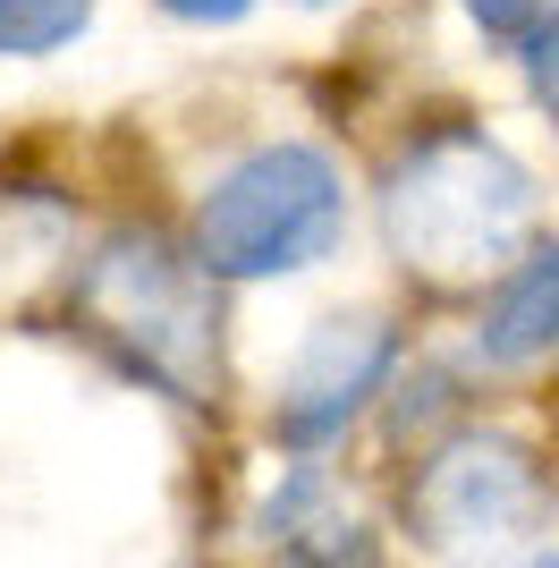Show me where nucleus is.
Here are the masks:
<instances>
[{
  "label": "nucleus",
  "instance_id": "f257e3e1",
  "mask_svg": "<svg viewBox=\"0 0 559 568\" xmlns=\"http://www.w3.org/2000/svg\"><path fill=\"white\" fill-rule=\"evenodd\" d=\"M535 230V170L484 128H433L382 179V237L407 281L484 288Z\"/></svg>",
  "mask_w": 559,
  "mask_h": 568
},
{
  "label": "nucleus",
  "instance_id": "f03ea898",
  "mask_svg": "<svg viewBox=\"0 0 559 568\" xmlns=\"http://www.w3.org/2000/svg\"><path fill=\"white\" fill-rule=\"evenodd\" d=\"M69 323L136 382L204 407L221 382V281L162 230H111L69 281Z\"/></svg>",
  "mask_w": 559,
  "mask_h": 568
},
{
  "label": "nucleus",
  "instance_id": "7ed1b4c3",
  "mask_svg": "<svg viewBox=\"0 0 559 568\" xmlns=\"http://www.w3.org/2000/svg\"><path fill=\"white\" fill-rule=\"evenodd\" d=\"M348 237V179L323 144H255L237 153L195 204V263L212 281H272L305 272Z\"/></svg>",
  "mask_w": 559,
  "mask_h": 568
},
{
  "label": "nucleus",
  "instance_id": "20e7f679",
  "mask_svg": "<svg viewBox=\"0 0 559 568\" xmlns=\"http://www.w3.org/2000/svg\"><path fill=\"white\" fill-rule=\"evenodd\" d=\"M551 518V475L517 433L466 425L441 450H424L416 484H407V526L441 560H484V551L526 544Z\"/></svg>",
  "mask_w": 559,
  "mask_h": 568
},
{
  "label": "nucleus",
  "instance_id": "39448f33",
  "mask_svg": "<svg viewBox=\"0 0 559 568\" xmlns=\"http://www.w3.org/2000/svg\"><path fill=\"white\" fill-rule=\"evenodd\" d=\"M390 365H398L390 314H331V323H314L305 348H297V365L280 374L272 442L280 450H331V442L382 399Z\"/></svg>",
  "mask_w": 559,
  "mask_h": 568
},
{
  "label": "nucleus",
  "instance_id": "423d86ee",
  "mask_svg": "<svg viewBox=\"0 0 559 568\" xmlns=\"http://www.w3.org/2000/svg\"><path fill=\"white\" fill-rule=\"evenodd\" d=\"M475 348L491 365H535L559 348V237L509 255L484 281V314H475Z\"/></svg>",
  "mask_w": 559,
  "mask_h": 568
},
{
  "label": "nucleus",
  "instance_id": "0eeeda50",
  "mask_svg": "<svg viewBox=\"0 0 559 568\" xmlns=\"http://www.w3.org/2000/svg\"><path fill=\"white\" fill-rule=\"evenodd\" d=\"M263 544L280 568H382L373 560V526L348 518V500L331 493L323 467H288V484L263 509Z\"/></svg>",
  "mask_w": 559,
  "mask_h": 568
},
{
  "label": "nucleus",
  "instance_id": "6e6552de",
  "mask_svg": "<svg viewBox=\"0 0 559 568\" xmlns=\"http://www.w3.org/2000/svg\"><path fill=\"white\" fill-rule=\"evenodd\" d=\"M102 0H0V60H51L93 26Z\"/></svg>",
  "mask_w": 559,
  "mask_h": 568
},
{
  "label": "nucleus",
  "instance_id": "1a4fd4ad",
  "mask_svg": "<svg viewBox=\"0 0 559 568\" xmlns=\"http://www.w3.org/2000/svg\"><path fill=\"white\" fill-rule=\"evenodd\" d=\"M517 51H526V85H535V102L559 119V0L535 18V34H526Z\"/></svg>",
  "mask_w": 559,
  "mask_h": 568
},
{
  "label": "nucleus",
  "instance_id": "9d476101",
  "mask_svg": "<svg viewBox=\"0 0 559 568\" xmlns=\"http://www.w3.org/2000/svg\"><path fill=\"white\" fill-rule=\"evenodd\" d=\"M542 9H551V0H466V18L484 26V43H526V34H535V18Z\"/></svg>",
  "mask_w": 559,
  "mask_h": 568
},
{
  "label": "nucleus",
  "instance_id": "9b49d317",
  "mask_svg": "<svg viewBox=\"0 0 559 568\" xmlns=\"http://www.w3.org/2000/svg\"><path fill=\"white\" fill-rule=\"evenodd\" d=\"M162 18H179V26H237L255 0H153Z\"/></svg>",
  "mask_w": 559,
  "mask_h": 568
},
{
  "label": "nucleus",
  "instance_id": "f8f14e48",
  "mask_svg": "<svg viewBox=\"0 0 559 568\" xmlns=\"http://www.w3.org/2000/svg\"><path fill=\"white\" fill-rule=\"evenodd\" d=\"M517 568H559V551H535V560H517Z\"/></svg>",
  "mask_w": 559,
  "mask_h": 568
},
{
  "label": "nucleus",
  "instance_id": "ddd939ff",
  "mask_svg": "<svg viewBox=\"0 0 559 568\" xmlns=\"http://www.w3.org/2000/svg\"><path fill=\"white\" fill-rule=\"evenodd\" d=\"M297 9H331V0H297Z\"/></svg>",
  "mask_w": 559,
  "mask_h": 568
}]
</instances>
